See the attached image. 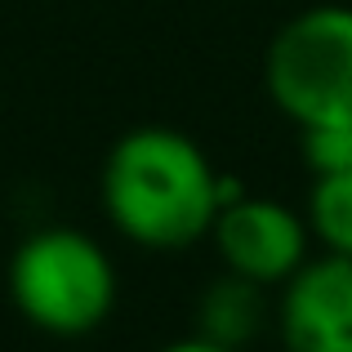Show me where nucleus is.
I'll return each instance as SVG.
<instances>
[{
    "label": "nucleus",
    "mask_w": 352,
    "mask_h": 352,
    "mask_svg": "<svg viewBox=\"0 0 352 352\" xmlns=\"http://www.w3.org/2000/svg\"><path fill=\"white\" fill-rule=\"evenodd\" d=\"M103 210L143 250H188L219 214V170L188 134L138 125L107 152Z\"/></svg>",
    "instance_id": "f257e3e1"
},
{
    "label": "nucleus",
    "mask_w": 352,
    "mask_h": 352,
    "mask_svg": "<svg viewBox=\"0 0 352 352\" xmlns=\"http://www.w3.org/2000/svg\"><path fill=\"white\" fill-rule=\"evenodd\" d=\"M9 299L36 330L76 339L112 317L116 267L89 232L41 228L9 258Z\"/></svg>",
    "instance_id": "f03ea898"
},
{
    "label": "nucleus",
    "mask_w": 352,
    "mask_h": 352,
    "mask_svg": "<svg viewBox=\"0 0 352 352\" xmlns=\"http://www.w3.org/2000/svg\"><path fill=\"white\" fill-rule=\"evenodd\" d=\"M263 85L299 129L352 120V9L317 5L294 14L267 45Z\"/></svg>",
    "instance_id": "7ed1b4c3"
},
{
    "label": "nucleus",
    "mask_w": 352,
    "mask_h": 352,
    "mask_svg": "<svg viewBox=\"0 0 352 352\" xmlns=\"http://www.w3.org/2000/svg\"><path fill=\"white\" fill-rule=\"evenodd\" d=\"M210 236H214V250L228 272L250 276L263 290L281 285L308 258V223L294 210H285L281 201L250 197V192L219 206Z\"/></svg>",
    "instance_id": "20e7f679"
},
{
    "label": "nucleus",
    "mask_w": 352,
    "mask_h": 352,
    "mask_svg": "<svg viewBox=\"0 0 352 352\" xmlns=\"http://www.w3.org/2000/svg\"><path fill=\"white\" fill-rule=\"evenodd\" d=\"M285 352H352V258H303L281 281Z\"/></svg>",
    "instance_id": "39448f33"
},
{
    "label": "nucleus",
    "mask_w": 352,
    "mask_h": 352,
    "mask_svg": "<svg viewBox=\"0 0 352 352\" xmlns=\"http://www.w3.org/2000/svg\"><path fill=\"white\" fill-rule=\"evenodd\" d=\"M267 321V299H263V285L250 281V276H236L223 267L219 281H210L197 299V335L210 339L219 348H232L241 352L250 339L263 330Z\"/></svg>",
    "instance_id": "423d86ee"
},
{
    "label": "nucleus",
    "mask_w": 352,
    "mask_h": 352,
    "mask_svg": "<svg viewBox=\"0 0 352 352\" xmlns=\"http://www.w3.org/2000/svg\"><path fill=\"white\" fill-rule=\"evenodd\" d=\"M308 236L326 245V254L352 258V170L317 174L308 192Z\"/></svg>",
    "instance_id": "0eeeda50"
},
{
    "label": "nucleus",
    "mask_w": 352,
    "mask_h": 352,
    "mask_svg": "<svg viewBox=\"0 0 352 352\" xmlns=\"http://www.w3.org/2000/svg\"><path fill=\"white\" fill-rule=\"evenodd\" d=\"M299 152L303 165L317 174H344L352 170V120H326V125H303L299 129Z\"/></svg>",
    "instance_id": "6e6552de"
},
{
    "label": "nucleus",
    "mask_w": 352,
    "mask_h": 352,
    "mask_svg": "<svg viewBox=\"0 0 352 352\" xmlns=\"http://www.w3.org/2000/svg\"><path fill=\"white\" fill-rule=\"evenodd\" d=\"M161 352H232V348H219V344H210V339H183V344H170V348H161Z\"/></svg>",
    "instance_id": "1a4fd4ad"
}]
</instances>
